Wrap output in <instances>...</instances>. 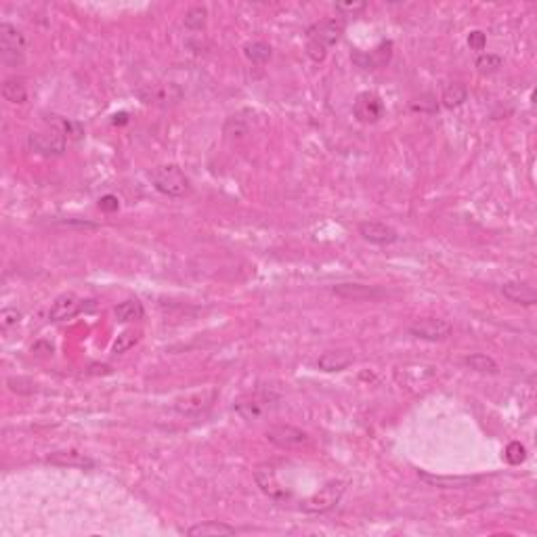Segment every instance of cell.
Here are the masks:
<instances>
[{
  "instance_id": "1",
  "label": "cell",
  "mask_w": 537,
  "mask_h": 537,
  "mask_svg": "<svg viewBox=\"0 0 537 537\" xmlns=\"http://www.w3.org/2000/svg\"><path fill=\"white\" fill-rule=\"evenodd\" d=\"M345 28H347V21L342 15L328 17L323 21L313 23L306 32V55L315 63H321L328 57V49L334 47L342 38Z\"/></svg>"
},
{
  "instance_id": "2",
  "label": "cell",
  "mask_w": 537,
  "mask_h": 537,
  "mask_svg": "<svg viewBox=\"0 0 537 537\" xmlns=\"http://www.w3.org/2000/svg\"><path fill=\"white\" fill-rule=\"evenodd\" d=\"M347 491V483L345 480H330L325 483L319 491H315L313 495H308L306 500L300 502V510L306 514H325L330 510H334L342 495Z\"/></svg>"
},
{
  "instance_id": "3",
  "label": "cell",
  "mask_w": 537,
  "mask_h": 537,
  "mask_svg": "<svg viewBox=\"0 0 537 537\" xmlns=\"http://www.w3.org/2000/svg\"><path fill=\"white\" fill-rule=\"evenodd\" d=\"M151 183H154V187H156L162 195H168V197H183V195H187L189 189H191V183L187 179V175L180 171L177 164L158 166V168L151 173Z\"/></svg>"
},
{
  "instance_id": "4",
  "label": "cell",
  "mask_w": 537,
  "mask_h": 537,
  "mask_svg": "<svg viewBox=\"0 0 537 537\" xmlns=\"http://www.w3.org/2000/svg\"><path fill=\"white\" fill-rule=\"evenodd\" d=\"M216 397H219L216 386H206V388L187 393L175 401V412L183 418H200L214 405Z\"/></svg>"
},
{
  "instance_id": "5",
  "label": "cell",
  "mask_w": 537,
  "mask_h": 537,
  "mask_svg": "<svg viewBox=\"0 0 537 537\" xmlns=\"http://www.w3.org/2000/svg\"><path fill=\"white\" fill-rule=\"evenodd\" d=\"M23 57H25L23 34L6 21L0 23V61L8 67H17L23 63Z\"/></svg>"
},
{
  "instance_id": "6",
  "label": "cell",
  "mask_w": 537,
  "mask_h": 537,
  "mask_svg": "<svg viewBox=\"0 0 537 537\" xmlns=\"http://www.w3.org/2000/svg\"><path fill=\"white\" fill-rule=\"evenodd\" d=\"M67 145V134L61 128H47V130H36L28 137V147L34 154L40 156H61Z\"/></svg>"
},
{
  "instance_id": "7",
  "label": "cell",
  "mask_w": 537,
  "mask_h": 537,
  "mask_svg": "<svg viewBox=\"0 0 537 537\" xmlns=\"http://www.w3.org/2000/svg\"><path fill=\"white\" fill-rule=\"evenodd\" d=\"M267 439L279 447V449H286V451H294V449H306L311 445V437L300 430L292 424H275L267 430Z\"/></svg>"
},
{
  "instance_id": "8",
  "label": "cell",
  "mask_w": 537,
  "mask_h": 537,
  "mask_svg": "<svg viewBox=\"0 0 537 537\" xmlns=\"http://www.w3.org/2000/svg\"><path fill=\"white\" fill-rule=\"evenodd\" d=\"M410 334L416 336L420 340H428V342H439L445 340L451 334V323L439 317H424L416 319L410 325Z\"/></svg>"
},
{
  "instance_id": "9",
  "label": "cell",
  "mask_w": 537,
  "mask_h": 537,
  "mask_svg": "<svg viewBox=\"0 0 537 537\" xmlns=\"http://www.w3.org/2000/svg\"><path fill=\"white\" fill-rule=\"evenodd\" d=\"M332 292L336 296L345 300H369V302H378V300L386 299V292L378 286H367V284H357V282H345V284H336L332 286Z\"/></svg>"
},
{
  "instance_id": "10",
  "label": "cell",
  "mask_w": 537,
  "mask_h": 537,
  "mask_svg": "<svg viewBox=\"0 0 537 537\" xmlns=\"http://www.w3.org/2000/svg\"><path fill=\"white\" fill-rule=\"evenodd\" d=\"M273 401H277V397H273L271 393H254V395L239 399L236 403V410H238L239 416L246 420L262 418L273 408Z\"/></svg>"
},
{
  "instance_id": "11",
  "label": "cell",
  "mask_w": 537,
  "mask_h": 537,
  "mask_svg": "<svg viewBox=\"0 0 537 537\" xmlns=\"http://www.w3.org/2000/svg\"><path fill=\"white\" fill-rule=\"evenodd\" d=\"M355 118L363 124H376L384 116V103L376 93H361L353 105Z\"/></svg>"
},
{
  "instance_id": "12",
  "label": "cell",
  "mask_w": 537,
  "mask_h": 537,
  "mask_svg": "<svg viewBox=\"0 0 537 537\" xmlns=\"http://www.w3.org/2000/svg\"><path fill=\"white\" fill-rule=\"evenodd\" d=\"M254 480L258 485V489L273 502H286L290 500V493L286 491V487H282V483L277 480V475L271 466H260L254 473Z\"/></svg>"
},
{
  "instance_id": "13",
  "label": "cell",
  "mask_w": 537,
  "mask_h": 537,
  "mask_svg": "<svg viewBox=\"0 0 537 537\" xmlns=\"http://www.w3.org/2000/svg\"><path fill=\"white\" fill-rule=\"evenodd\" d=\"M359 236L365 241H369V243H376V246H391L399 239V233L391 225L376 223V221L361 223L359 225Z\"/></svg>"
},
{
  "instance_id": "14",
  "label": "cell",
  "mask_w": 537,
  "mask_h": 537,
  "mask_svg": "<svg viewBox=\"0 0 537 537\" xmlns=\"http://www.w3.org/2000/svg\"><path fill=\"white\" fill-rule=\"evenodd\" d=\"M82 308H84V300L78 299L74 292H65V294H59L51 304L49 317L51 321H65V319L76 317Z\"/></svg>"
},
{
  "instance_id": "15",
  "label": "cell",
  "mask_w": 537,
  "mask_h": 537,
  "mask_svg": "<svg viewBox=\"0 0 537 537\" xmlns=\"http://www.w3.org/2000/svg\"><path fill=\"white\" fill-rule=\"evenodd\" d=\"M47 462L53 466H61V468H82V470L95 468V462L88 456H84L80 451H71V449L69 451H53L47 458Z\"/></svg>"
},
{
  "instance_id": "16",
  "label": "cell",
  "mask_w": 537,
  "mask_h": 537,
  "mask_svg": "<svg viewBox=\"0 0 537 537\" xmlns=\"http://www.w3.org/2000/svg\"><path fill=\"white\" fill-rule=\"evenodd\" d=\"M420 478L437 489H466L480 483V477H445V475H428V473H420Z\"/></svg>"
},
{
  "instance_id": "17",
  "label": "cell",
  "mask_w": 537,
  "mask_h": 537,
  "mask_svg": "<svg viewBox=\"0 0 537 537\" xmlns=\"http://www.w3.org/2000/svg\"><path fill=\"white\" fill-rule=\"evenodd\" d=\"M502 294L510 302H516V304H525V306H531L537 302V292L529 286V284H523V282H508L502 286Z\"/></svg>"
},
{
  "instance_id": "18",
  "label": "cell",
  "mask_w": 537,
  "mask_h": 537,
  "mask_svg": "<svg viewBox=\"0 0 537 537\" xmlns=\"http://www.w3.org/2000/svg\"><path fill=\"white\" fill-rule=\"evenodd\" d=\"M353 361L355 357L349 351H328L319 357L317 365L321 371H342V369L351 367Z\"/></svg>"
},
{
  "instance_id": "19",
  "label": "cell",
  "mask_w": 537,
  "mask_h": 537,
  "mask_svg": "<svg viewBox=\"0 0 537 537\" xmlns=\"http://www.w3.org/2000/svg\"><path fill=\"white\" fill-rule=\"evenodd\" d=\"M391 49H393V42H388V40H386V42H382L378 49H374L369 55H365V57H363V55H359L357 53L353 59L357 61L361 67H365V69H376V67H382V65H386V63H388L391 55H393V51H391Z\"/></svg>"
},
{
  "instance_id": "20",
  "label": "cell",
  "mask_w": 537,
  "mask_h": 537,
  "mask_svg": "<svg viewBox=\"0 0 537 537\" xmlns=\"http://www.w3.org/2000/svg\"><path fill=\"white\" fill-rule=\"evenodd\" d=\"M236 527L219 523V521H206V523H197L193 527L187 529V536L191 537H206V536H233Z\"/></svg>"
},
{
  "instance_id": "21",
  "label": "cell",
  "mask_w": 537,
  "mask_h": 537,
  "mask_svg": "<svg viewBox=\"0 0 537 537\" xmlns=\"http://www.w3.org/2000/svg\"><path fill=\"white\" fill-rule=\"evenodd\" d=\"M2 97H4V101L15 103V105L25 103V99H28V88H25V82H23L21 78H17V76L6 78V80H4V84H2Z\"/></svg>"
},
{
  "instance_id": "22",
  "label": "cell",
  "mask_w": 537,
  "mask_h": 537,
  "mask_svg": "<svg viewBox=\"0 0 537 537\" xmlns=\"http://www.w3.org/2000/svg\"><path fill=\"white\" fill-rule=\"evenodd\" d=\"M114 315H116V319H118L120 323H130V321L143 319L145 308H143V304L137 299H128L124 300V302H120L118 306L114 308Z\"/></svg>"
},
{
  "instance_id": "23",
  "label": "cell",
  "mask_w": 537,
  "mask_h": 537,
  "mask_svg": "<svg viewBox=\"0 0 537 537\" xmlns=\"http://www.w3.org/2000/svg\"><path fill=\"white\" fill-rule=\"evenodd\" d=\"M441 101L447 110H456V108H460L468 101V88L460 82H454V84L445 86V91L441 95Z\"/></svg>"
},
{
  "instance_id": "24",
  "label": "cell",
  "mask_w": 537,
  "mask_h": 537,
  "mask_svg": "<svg viewBox=\"0 0 537 537\" xmlns=\"http://www.w3.org/2000/svg\"><path fill=\"white\" fill-rule=\"evenodd\" d=\"M271 53H273L271 45L260 42V40H256V42H248V45L243 47V55L252 61L254 65H265L267 61L271 59Z\"/></svg>"
},
{
  "instance_id": "25",
  "label": "cell",
  "mask_w": 537,
  "mask_h": 537,
  "mask_svg": "<svg viewBox=\"0 0 537 537\" xmlns=\"http://www.w3.org/2000/svg\"><path fill=\"white\" fill-rule=\"evenodd\" d=\"M466 367H470L473 371H478V374H497V363L491 357L483 355V353H475V355H468L464 359Z\"/></svg>"
},
{
  "instance_id": "26",
  "label": "cell",
  "mask_w": 537,
  "mask_h": 537,
  "mask_svg": "<svg viewBox=\"0 0 537 537\" xmlns=\"http://www.w3.org/2000/svg\"><path fill=\"white\" fill-rule=\"evenodd\" d=\"M206 17H208L206 6H193V8H189L187 15H185V28H187V30H193V32L204 30Z\"/></svg>"
},
{
  "instance_id": "27",
  "label": "cell",
  "mask_w": 537,
  "mask_h": 537,
  "mask_svg": "<svg viewBox=\"0 0 537 537\" xmlns=\"http://www.w3.org/2000/svg\"><path fill=\"white\" fill-rule=\"evenodd\" d=\"M504 458H506L508 464L519 466V464H523V462L527 460V449H525L523 443L512 441V443H508V447H506V451H504Z\"/></svg>"
},
{
  "instance_id": "28",
  "label": "cell",
  "mask_w": 537,
  "mask_h": 537,
  "mask_svg": "<svg viewBox=\"0 0 537 537\" xmlns=\"http://www.w3.org/2000/svg\"><path fill=\"white\" fill-rule=\"evenodd\" d=\"M137 342H139V334H137V332H132V330H126V332H122L118 338H116V342H114L112 351H114L116 355H122V353L130 351Z\"/></svg>"
},
{
  "instance_id": "29",
  "label": "cell",
  "mask_w": 537,
  "mask_h": 537,
  "mask_svg": "<svg viewBox=\"0 0 537 537\" xmlns=\"http://www.w3.org/2000/svg\"><path fill=\"white\" fill-rule=\"evenodd\" d=\"M502 57H497V55H491V53H487V55H480L477 59V67L480 74H493V71H497L500 67H502Z\"/></svg>"
},
{
  "instance_id": "30",
  "label": "cell",
  "mask_w": 537,
  "mask_h": 537,
  "mask_svg": "<svg viewBox=\"0 0 537 537\" xmlns=\"http://www.w3.org/2000/svg\"><path fill=\"white\" fill-rule=\"evenodd\" d=\"M19 321H21V313H19L17 308L6 306V308L0 311V328H2V330H11V328H15Z\"/></svg>"
},
{
  "instance_id": "31",
  "label": "cell",
  "mask_w": 537,
  "mask_h": 537,
  "mask_svg": "<svg viewBox=\"0 0 537 537\" xmlns=\"http://www.w3.org/2000/svg\"><path fill=\"white\" fill-rule=\"evenodd\" d=\"M412 110H416V112H426V114H434V112L439 110V105H437V101H434L432 95H424V97H420L416 101H412Z\"/></svg>"
},
{
  "instance_id": "32",
  "label": "cell",
  "mask_w": 537,
  "mask_h": 537,
  "mask_svg": "<svg viewBox=\"0 0 537 537\" xmlns=\"http://www.w3.org/2000/svg\"><path fill=\"white\" fill-rule=\"evenodd\" d=\"M485 45H487V38H485L483 32H478V30L470 32V36H468V47H470L473 51H483Z\"/></svg>"
},
{
  "instance_id": "33",
  "label": "cell",
  "mask_w": 537,
  "mask_h": 537,
  "mask_svg": "<svg viewBox=\"0 0 537 537\" xmlns=\"http://www.w3.org/2000/svg\"><path fill=\"white\" fill-rule=\"evenodd\" d=\"M99 208L103 210V212H116L120 208V202L116 195H103L101 200H99Z\"/></svg>"
},
{
  "instance_id": "34",
  "label": "cell",
  "mask_w": 537,
  "mask_h": 537,
  "mask_svg": "<svg viewBox=\"0 0 537 537\" xmlns=\"http://www.w3.org/2000/svg\"><path fill=\"white\" fill-rule=\"evenodd\" d=\"M340 13H351V15H357V13H361V11H365V2H349V4H338L336 6Z\"/></svg>"
},
{
  "instance_id": "35",
  "label": "cell",
  "mask_w": 537,
  "mask_h": 537,
  "mask_svg": "<svg viewBox=\"0 0 537 537\" xmlns=\"http://www.w3.org/2000/svg\"><path fill=\"white\" fill-rule=\"evenodd\" d=\"M112 371V367L110 365H105V363H101V365H91V374H110Z\"/></svg>"
},
{
  "instance_id": "36",
  "label": "cell",
  "mask_w": 537,
  "mask_h": 537,
  "mask_svg": "<svg viewBox=\"0 0 537 537\" xmlns=\"http://www.w3.org/2000/svg\"><path fill=\"white\" fill-rule=\"evenodd\" d=\"M236 130H238L239 137H241V134H246V126H243V124H236ZM225 132H227V134L231 132V120H227V124H225Z\"/></svg>"
}]
</instances>
